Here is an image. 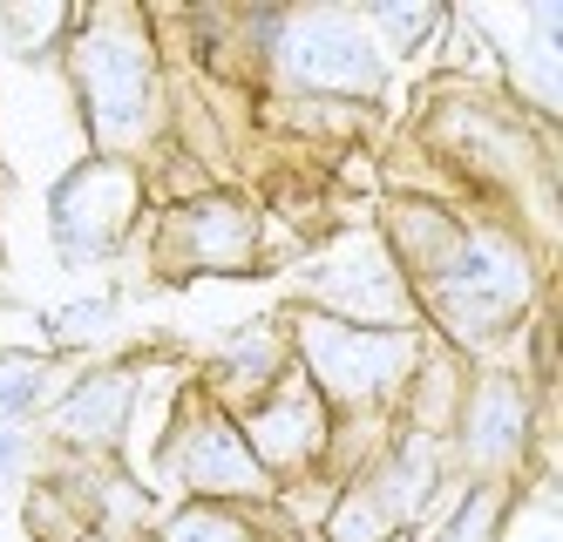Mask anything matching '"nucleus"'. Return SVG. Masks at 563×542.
<instances>
[{
    "label": "nucleus",
    "mask_w": 563,
    "mask_h": 542,
    "mask_svg": "<svg viewBox=\"0 0 563 542\" xmlns=\"http://www.w3.org/2000/svg\"><path fill=\"white\" fill-rule=\"evenodd\" d=\"M408 299H415V319L441 325L449 353H489L530 319L537 258L509 224L455 218V231L408 272Z\"/></svg>",
    "instance_id": "obj_1"
},
{
    "label": "nucleus",
    "mask_w": 563,
    "mask_h": 542,
    "mask_svg": "<svg viewBox=\"0 0 563 542\" xmlns=\"http://www.w3.org/2000/svg\"><path fill=\"white\" fill-rule=\"evenodd\" d=\"M68 81L89 122V150L136 163L164 136V62H156V34L143 8H89L75 14L68 41Z\"/></svg>",
    "instance_id": "obj_2"
},
{
    "label": "nucleus",
    "mask_w": 563,
    "mask_h": 542,
    "mask_svg": "<svg viewBox=\"0 0 563 542\" xmlns=\"http://www.w3.org/2000/svg\"><path fill=\"white\" fill-rule=\"evenodd\" d=\"M286 340H292V366L327 400L333 428L400 413V394H408L415 366H421V332H374V325L319 319L299 306L286 312Z\"/></svg>",
    "instance_id": "obj_3"
},
{
    "label": "nucleus",
    "mask_w": 563,
    "mask_h": 542,
    "mask_svg": "<svg viewBox=\"0 0 563 542\" xmlns=\"http://www.w3.org/2000/svg\"><path fill=\"white\" fill-rule=\"evenodd\" d=\"M156 475H164L184 502H238V509H265L272 502V482L252 462L245 434H238V413H224L205 387H177L170 407V428L164 447H156Z\"/></svg>",
    "instance_id": "obj_4"
},
{
    "label": "nucleus",
    "mask_w": 563,
    "mask_h": 542,
    "mask_svg": "<svg viewBox=\"0 0 563 542\" xmlns=\"http://www.w3.org/2000/svg\"><path fill=\"white\" fill-rule=\"evenodd\" d=\"M265 55H272V68L286 75L292 89H312V96H360V102H374L387 89V62L367 41V21L346 14V8L278 14Z\"/></svg>",
    "instance_id": "obj_5"
},
{
    "label": "nucleus",
    "mask_w": 563,
    "mask_h": 542,
    "mask_svg": "<svg viewBox=\"0 0 563 542\" xmlns=\"http://www.w3.org/2000/svg\"><path fill=\"white\" fill-rule=\"evenodd\" d=\"M299 312L319 319H346V325H374V332H421L415 325V299H408V278L387 258L380 231H360L340 237L327 258H312L299 272Z\"/></svg>",
    "instance_id": "obj_6"
},
{
    "label": "nucleus",
    "mask_w": 563,
    "mask_h": 542,
    "mask_svg": "<svg viewBox=\"0 0 563 542\" xmlns=\"http://www.w3.org/2000/svg\"><path fill=\"white\" fill-rule=\"evenodd\" d=\"M537 434L550 428L537 421L522 373H475V380H462L449 454L468 482H522V454H530Z\"/></svg>",
    "instance_id": "obj_7"
},
{
    "label": "nucleus",
    "mask_w": 563,
    "mask_h": 542,
    "mask_svg": "<svg viewBox=\"0 0 563 542\" xmlns=\"http://www.w3.org/2000/svg\"><path fill=\"white\" fill-rule=\"evenodd\" d=\"M150 258L164 278H252L258 272V211L231 190L170 203L150 237Z\"/></svg>",
    "instance_id": "obj_8"
},
{
    "label": "nucleus",
    "mask_w": 563,
    "mask_h": 542,
    "mask_svg": "<svg viewBox=\"0 0 563 542\" xmlns=\"http://www.w3.org/2000/svg\"><path fill=\"white\" fill-rule=\"evenodd\" d=\"M143 211V170L136 163H115V156H89L55 184L48 197V224H55V252L62 265H96L109 258L115 244L136 231Z\"/></svg>",
    "instance_id": "obj_9"
},
{
    "label": "nucleus",
    "mask_w": 563,
    "mask_h": 542,
    "mask_svg": "<svg viewBox=\"0 0 563 542\" xmlns=\"http://www.w3.org/2000/svg\"><path fill=\"white\" fill-rule=\"evenodd\" d=\"M238 434H245V447L265 468V482L278 488V482H299V475H312L319 462H327V447H333L340 428H333L327 400L312 394V380L292 366L252 413H238Z\"/></svg>",
    "instance_id": "obj_10"
},
{
    "label": "nucleus",
    "mask_w": 563,
    "mask_h": 542,
    "mask_svg": "<svg viewBox=\"0 0 563 542\" xmlns=\"http://www.w3.org/2000/svg\"><path fill=\"white\" fill-rule=\"evenodd\" d=\"M143 400V373L136 366H102V373H82L62 407H55V441L82 462H109L130 434V413Z\"/></svg>",
    "instance_id": "obj_11"
},
{
    "label": "nucleus",
    "mask_w": 563,
    "mask_h": 542,
    "mask_svg": "<svg viewBox=\"0 0 563 542\" xmlns=\"http://www.w3.org/2000/svg\"><path fill=\"white\" fill-rule=\"evenodd\" d=\"M292 373V340H286V319H252L245 332H231V340L205 360V387L224 413H252L278 380Z\"/></svg>",
    "instance_id": "obj_12"
},
{
    "label": "nucleus",
    "mask_w": 563,
    "mask_h": 542,
    "mask_svg": "<svg viewBox=\"0 0 563 542\" xmlns=\"http://www.w3.org/2000/svg\"><path fill=\"white\" fill-rule=\"evenodd\" d=\"M441 475H449V454H441V441L421 434V428H400V421H394V434L380 441V454H374V462L360 468L353 482H367L374 502H380L400 529H415V516L434 502Z\"/></svg>",
    "instance_id": "obj_13"
},
{
    "label": "nucleus",
    "mask_w": 563,
    "mask_h": 542,
    "mask_svg": "<svg viewBox=\"0 0 563 542\" xmlns=\"http://www.w3.org/2000/svg\"><path fill=\"white\" fill-rule=\"evenodd\" d=\"M21 516H27V535H34V542H102V535H96L89 482H62V475L34 482Z\"/></svg>",
    "instance_id": "obj_14"
},
{
    "label": "nucleus",
    "mask_w": 563,
    "mask_h": 542,
    "mask_svg": "<svg viewBox=\"0 0 563 542\" xmlns=\"http://www.w3.org/2000/svg\"><path fill=\"white\" fill-rule=\"evenodd\" d=\"M150 542H278V535L238 502H177L164 522H156Z\"/></svg>",
    "instance_id": "obj_15"
},
{
    "label": "nucleus",
    "mask_w": 563,
    "mask_h": 542,
    "mask_svg": "<svg viewBox=\"0 0 563 542\" xmlns=\"http://www.w3.org/2000/svg\"><path fill=\"white\" fill-rule=\"evenodd\" d=\"M516 502H522V482H468L434 542H503V522L516 516Z\"/></svg>",
    "instance_id": "obj_16"
},
{
    "label": "nucleus",
    "mask_w": 563,
    "mask_h": 542,
    "mask_svg": "<svg viewBox=\"0 0 563 542\" xmlns=\"http://www.w3.org/2000/svg\"><path fill=\"white\" fill-rule=\"evenodd\" d=\"M400 535V522L374 502V488L367 482H340V495H333V509H327V522H319V542H394Z\"/></svg>",
    "instance_id": "obj_17"
},
{
    "label": "nucleus",
    "mask_w": 563,
    "mask_h": 542,
    "mask_svg": "<svg viewBox=\"0 0 563 542\" xmlns=\"http://www.w3.org/2000/svg\"><path fill=\"white\" fill-rule=\"evenodd\" d=\"M0 27L14 34V48H21V55H42L48 41H68L75 8H0Z\"/></svg>",
    "instance_id": "obj_18"
},
{
    "label": "nucleus",
    "mask_w": 563,
    "mask_h": 542,
    "mask_svg": "<svg viewBox=\"0 0 563 542\" xmlns=\"http://www.w3.org/2000/svg\"><path fill=\"white\" fill-rule=\"evenodd\" d=\"M367 21H374V27H387V34L400 41V55H408L421 34H434V27H441V14H434V8H394V0L367 8Z\"/></svg>",
    "instance_id": "obj_19"
},
{
    "label": "nucleus",
    "mask_w": 563,
    "mask_h": 542,
    "mask_svg": "<svg viewBox=\"0 0 563 542\" xmlns=\"http://www.w3.org/2000/svg\"><path fill=\"white\" fill-rule=\"evenodd\" d=\"M109 319H115V299H82V306L48 312V332H55V340H96Z\"/></svg>",
    "instance_id": "obj_20"
},
{
    "label": "nucleus",
    "mask_w": 563,
    "mask_h": 542,
    "mask_svg": "<svg viewBox=\"0 0 563 542\" xmlns=\"http://www.w3.org/2000/svg\"><path fill=\"white\" fill-rule=\"evenodd\" d=\"M42 380H48V366H21L14 380L0 387V421H8V428H14V421H27V413L42 407Z\"/></svg>",
    "instance_id": "obj_21"
},
{
    "label": "nucleus",
    "mask_w": 563,
    "mask_h": 542,
    "mask_svg": "<svg viewBox=\"0 0 563 542\" xmlns=\"http://www.w3.org/2000/svg\"><path fill=\"white\" fill-rule=\"evenodd\" d=\"M21 454H27V434L0 428V475H14V468H21Z\"/></svg>",
    "instance_id": "obj_22"
},
{
    "label": "nucleus",
    "mask_w": 563,
    "mask_h": 542,
    "mask_svg": "<svg viewBox=\"0 0 563 542\" xmlns=\"http://www.w3.org/2000/svg\"><path fill=\"white\" fill-rule=\"evenodd\" d=\"M286 542H319V535H312V529H299V535H286Z\"/></svg>",
    "instance_id": "obj_23"
},
{
    "label": "nucleus",
    "mask_w": 563,
    "mask_h": 542,
    "mask_svg": "<svg viewBox=\"0 0 563 542\" xmlns=\"http://www.w3.org/2000/svg\"><path fill=\"white\" fill-rule=\"evenodd\" d=\"M394 542H415V529H400V535H394Z\"/></svg>",
    "instance_id": "obj_24"
},
{
    "label": "nucleus",
    "mask_w": 563,
    "mask_h": 542,
    "mask_svg": "<svg viewBox=\"0 0 563 542\" xmlns=\"http://www.w3.org/2000/svg\"><path fill=\"white\" fill-rule=\"evenodd\" d=\"M136 542H150V535H136Z\"/></svg>",
    "instance_id": "obj_25"
}]
</instances>
